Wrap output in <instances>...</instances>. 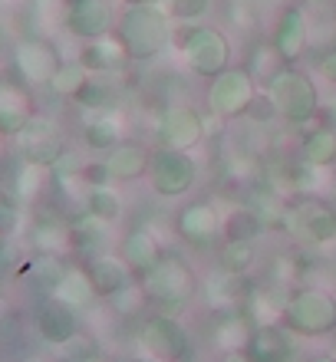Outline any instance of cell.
Listing matches in <instances>:
<instances>
[{
    "label": "cell",
    "instance_id": "cell-12",
    "mask_svg": "<svg viewBox=\"0 0 336 362\" xmlns=\"http://www.w3.org/2000/svg\"><path fill=\"white\" fill-rule=\"evenodd\" d=\"M119 10L115 0H73L69 7V30L83 40H99L115 33Z\"/></svg>",
    "mask_w": 336,
    "mask_h": 362
},
{
    "label": "cell",
    "instance_id": "cell-4",
    "mask_svg": "<svg viewBox=\"0 0 336 362\" xmlns=\"http://www.w3.org/2000/svg\"><path fill=\"white\" fill-rule=\"evenodd\" d=\"M142 290H145V300H149V303H155L158 310H165V313H172V310H182L195 296L198 276H195V270L188 267L182 257L162 254V260H158L149 274H142Z\"/></svg>",
    "mask_w": 336,
    "mask_h": 362
},
{
    "label": "cell",
    "instance_id": "cell-33",
    "mask_svg": "<svg viewBox=\"0 0 336 362\" xmlns=\"http://www.w3.org/2000/svg\"><path fill=\"white\" fill-rule=\"evenodd\" d=\"M221 362H250V359H248V353H244V349H234V353H224Z\"/></svg>",
    "mask_w": 336,
    "mask_h": 362
},
{
    "label": "cell",
    "instance_id": "cell-34",
    "mask_svg": "<svg viewBox=\"0 0 336 362\" xmlns=\"http://www.w3.org/2000/svg\"><path fill=\"white\" fill-rule=\"evenodd\" d=\"M125 7H132V4H152V0H122Z\"/></svg>",
    "mask_w": 336,
    "mask_h": 362
},
{
    "label": "cell",
    "instance_id": "cell-28",
    "mask_svg": "<svg viewBox=\"0 0 336 362\" xmlns=\"http://www.w3.org/2000/svg\"><path fill=\"white\" fill-rule=\"evenodd\" d=\"M254 333V326L244 323V316H224L218 323V333H214V343L221 346L224 353H234V349H244Z\"/></svg>",
    "mask_w": 336,
    "mask_h": 362
},
{
    "label": "cell",
    "instance_id": "cell-14",
    "mask_svg": "<svg viewBox=\"0 0 336 362\" xmlns=\"http://www.w3.org/2000/svg\"><path fill=\"white\" fill-rule=\"evenodd\" d=\"M244 353L250 362H290V353H294L290 329L284 323H257Z\"/></svg>",
    "mask_w": 336,
    "mask_h": 362
},
{
    "label": "cell",
    "instance_id": "cell-22",
    "mask_svg": "<svg viewBox=\"0 0 336 362\" xmlns=\"http://www.w3.org/2000/svg\"><path fill=\"white\" fill-rule=\"evenodd\" d=\"M264 230L267 228H264V221H260V214L254 208H231L221 221L224 240H248V244H254Z\"/></svg>",
    "mask_w": 336,
    "mask_h": 362
},
{
    "label": "cell",
    "instance_id": "cell-9",
    "mask_svg": "<svg viewBox=\"0 0 336 362\" xmlns=\"http://www.w3.org/2000/svg\"><path fill=\"white\" fill-rule=\"evenodd\" d=\"M155 135H158L162 148L195 152L204 142V115L195 105H168L155 122Z\"/></svg>",
    "mask_w": 336,
    "mask_h": 362
},
{
    "label": "cell",
    "instance_id": "cell-17",
    "mask_svg": "<svg viewBox=\"0 0 336 362\" xmlns=\"http://www.w3.org/2000/svg\"><path fill=\"white\" fill-rule=\"evenodd\" d=\"M79 63L86 66V73H112V69L129 63V53L119 43V37L109 33V37L89 40L86 47H83V53H79Z\"/></svg>",
    "mask_w": 336,
    "mask_h": 362
},
{
    "label": "cell",
    "instance_id": "cell-6",
    "mask_svg": "<svg viewBox=\"0 0 336 362\" xmlns=\"http://www.w3.org/2000/svg\"><path fill=\"white\" fill-rule=\"evenodd\" d=\"M208 109L218 119H241L250 112V105L260 93V83L248 73V66H228L221 76L208 79Z\"/></svg>",
    "mask_w": 336,
    "mask_h": 362
},
{
    "label": "cell",
    "instance_id": "cell-25",
    "mask_svg": "<svg viewBox=\"0 0 336 362\" xmlns=\"http://www.w3.org/2000/svg\"><path fill=\"white\" fill-rule=\"evenodd\" d=\"M257 264V247L248 240H221L218 247V270L228 274H248Z\"/></svg>",
    "mask_w": 336,
    "mask_h": 362
},
{
    "label": "cell",
    "instance_id": "cell-20",
    "mask_svg": "<svg viewBox=\"0 0 336 362\" xmlns=\"http://www.w3.org/2000/svg\"><path fill=\"white\" fill-rule=\"evenodd\" d=\"M122 260L132 267V274H149V270L162 260V250H158V240L149 234V230H132L125 234L122 240Z\"/></svg>",
    "mask_w": 336,
    "mask_h": 362
},
{
    "label": "cell",
    "instance_id": "cell-29",
    "mask_svg": "<svg viewBox=\"0 0 336 362\" xmlns=\"http://www.w3.org/2000/svg\"><path fill=\"white\" fill-rule=\"evenodd\" d=\"M96 296V286H93V280H89V274H66L63 276V284H59V296L57 300H63V303H69L73 310L83 303H89Z\"/></svg>",
    "mask_w": 336,
    "mask_h": 362
},
{
    "label": "cell",
    "instance_id": "cell-3",
    "mask_svg": "<svg viewBox=\"0 0 336 362\" xmlns=\"http://www.w3.org/2000/svg\"><path fill=\"white\" fill-rule=\"evenodd\" d=\"M264 89L270 93L274 105H277V115L284 122H290V125L317 122L320 93H317V83H313L310 73H303V69H297V66H284Z\"/></svg>",
    "mask_w": 336,
    "mask_h": 362
},
{
    "label": "cell",
    "instance_id": "cell-8",
    "mask_svg": "<svg viewBox=\"0 0 336 362\" xmlns=\"http://www.w3.org/2000/svg\"><path fill=\"white\" fill-rule=\"evenodd\" d=\"M287 230L303 244L323 247L336 240V211L317 198H303L287 208Z\"/></svg>",
    "mask_w": 336,
    "mask_h": 362
},
{
    "label": "cell",
    "instance_id": "cell-23",
    "mask_svg": "<svg viewBox=\"0 0 336 362\" xmlns=\"http://www.w3.org/2000/svg\"><path fill=\"white\" fill-rule=\"evenodd\" d=\"M83 139L93 152H109L115 145L122 142V122H119V115L112 112H103V115H93L83 129Z\"/></svg>",
    "mask_w": 336,
    "mask_h": 362
},
{
    "label": "cell",
    "instance_id": "cell-16",
    "mask_svg": "<svg viewBox=\"0 0 336 362\" xmlns=\"http://www.w3.org/2000/svg\"><path fill=\"white\" fill-rule=\"evenodd\" d=\"M300 155L303 162L313 168H333L336 165V129L323 122L303 125V139H300Z\"/></svg>",
    "mask_w": 336,
    "mask_h": 362
},
{
    "label": "cell",
    "instance_id": "cell-18",
    "mask_svg": "<svg viewBox=\"0 0 336 362\" xmlns=\"http://www.w3.org/2000/svg\"><path fill=\"white\" fill-rule=\"evenodd\" d=\"M89 280L96 286L99 296H115L122 286H129V276H132V267L125 264L122 257H112V254H99L89 264Z\"/></svg>",
    "mask_w": 336,
    "mask_h": 362
},
{
    "label": "cell",
    "instance_id": "cell-13",
    "mask_svg": "<svg viewBox=\"0 0 336 362\" xmlns=\"http://www.w3.org/2000/svg\"><path fill=\"white\" fill-rule=\"evenodd\" d=\"M221 221H224V214H218V208H214L212 201H192V204H185L178 211L175 230L188 244H208V240H214L221 234Z\"/></svg>",
    "mask_w": 336,
    "mask_h": 362
},
{
    "label": "cell",
    "instance_id": "cell-32",
    "mask_svg": "<svg viewBox=\"0 0 336 362\" xmlns=\"http://www.w3.org/2000/svg\"><path fill=\"white\" fill-rule=\"evenodd\" d=\"M317 69H320V76L327 79V83H333V86H336V49H330L327 57L320 59Z\"/></svg>",
    "mask_w": 336,
    "mask_h": 362
},
{
    "label": "cell",
    "instance_id": "cell-7",
    "mask_svg": "<svg viewBox=\"0 0 336 362\" xmlns=\"http://www.w3.org/2000/svg\"><path fill=\"white\" fill-rule=\"evenodd\" d=\"M149 181L158 198H185L198 181V162L192 152H178V148H155Z\"/></svg>",
    "mask_w": 336,
    "mask_h": 362
},
{
    "label": "cell",
    "instance_id": "cell-1",
    "mask_svg": "<svg viewBox=\"0 0 336 362\" xmlns=\"http://www.w3.org/2000/svg\"><path fill=\"white\" fill-rule=\"evenodd\" d=\"M172 43L188 73L198 79H214L231 66V40L208 23H172Z\"/></svg>",
    "mask_w": 336,
    "mask_h": 362
},
{
    "label": "cell",
    "instance_id": "cell-24",
    "mask_svg": "<svg viewBox=\"0 0 336 362\" xmlns=\"http://www.w3.org/2000/svg\"><path fill=\"white\" fill-rule=\"evenodd\" d=\"M86 211H89V218H99L103 224H112V221L122 218V194L112 185H89Z\"/></svg>",
    "mask_w": 336,
    "mask_h": 362
},
{
    "label": "cell",
    "instance_id": "cell-36",
    "mask_svg": "<svg viewBox=\"0 0 336 362\" xmlns=\"http://www.w3.org/2000/svg\"><path fill=\"white\" fill-rule=\"evenodd\" d=\"M333 10H336V0H333Z\"/></svg>",
    "mask_w": 336,
    "mask_h": 362
},
{
    "label": "cell",
    "instance_id": "cell-10",
    "mask_svg": "<svg viewBox=\"0 0 336 362\" xmlns=\"http://www.w3.org/2000/svg\"><path fill=\"white\" fill-rule=\"evenodd\" d=\"M139 343H142L145 356L162 362H182L188 356V333L182 329L178 320L165 313H152L139 329Z\"/></svg>",
    "mask_w": 336,
    "mask_h": 362
},
{
    "label": "cell",
    "instance_id": "cell-19",
    "mask_svg": "<svg viewBox=\"0 0 336 362\" xmlns=\"http://www.w3.org/2000/svg\"><path fill=\"white\" fill-rule=\"evenodd\" d=\"M204 296L214 310H234V306L248 296V280L244 274H228V270H214L208 276V286H204Z\"/></svg>",
    "mask_w": 336,
    "mask_h": 362
},
{
    "label": "cell",
    "instance_id": "cell-30",
    "mask_svg": "<svg viewBox=\"0 0 336 362\" xmlns=\"http://www.w3.org/2000/svg\"><path fill=\"white\" fill-rule=\"evenodd\" d=\"M86 66L83 63H66V66H59L57 73H53V86H57V93L63 95H79V89L86 86Z\"/></svg>",
    "mask_w": 336,
    "mask_h": 362
},
{
    "label": "cell",
    "instance_id": "cell-27",
    "mask_svg": "<svg viewBox=\"0 0 336 362\" xmlns=\"http://www.w3.org/2000/svg\"><path fill=\"white\" fill-rule=\"evenodd\" d=\"M20 66L27 73L30 79H53L57 73V57L50 53L47 47H37V43H30V47L20 49Z\"/></svg>",
    "mask_w": 336,
    "mask_h": 362
},
{
    "label": "cell",
    "instance_id": "cell-26",
    "mask_svg": "<svg viewBox=\"0 0 336 362\" xmlns=\"http://www.w3.org/2000/svg\"><path fill=\"white\" fill-rule=\"evenodd\" d=\"M155 10H162L172 23H202L212 10V0H152Z\"/></svg>",
    "mask_w": 336,
    "mask_h": 362
},
{
    "label": "cell",
    "instance_id": "cell-31",
    "mask_svg": "<svg viewBox=\"0 0 336 362\" xmlns=\"http://www.w3.org/2000/svg\"><path fill=\"white\" fill-rule=\"evenodd\" d=\"M248 115L254 119V122H270V119H280L277 105H274V99H270V93L264 86H260V93H257V99H254V105H250Z\"/></svg>",
    "mask_w": 336,
    "mask_h": 362
},
{
    "label": "cell",
    "instance_id": "cell-5",
    "mask_svg": "<svg viewBox=\"0 0 336 362\" xmlns=\"http://www.w3.org/2000/svg\"><path fill=\"white\" fill-rule=\"evenodd\" d=\"M280 323L297 336H330L336 329V296L320 290V286H303L297 293L284 300Z\"/></svg>",
    "mask_w": 336,
    "mask_h": 362
},
{
    "label": "cell",
    "instance_id": "cell-21",
    "mask_svg": "<svg viewBox=\"0 0 336 362\" xmlns=\"http://www.w3.org/2000/svg\"><path fill=\"white\" fill-rule=\"evenodd\" d=\"M40 329H43V336L50 343H69L76 336V313H73V306L63 303V300H53L50 306H43Z\"/></svg>",
    "mask_w": 336,
    "mask_h": 362
},
{
    "label": "cell",
    "instance_id": "cell-11",
    "mask_svg": "<svg viewBox=\"0 0 336 362\" xmlns=\"http://www.w3.org/2000/svg\"><path fill=\"white\" fill-rule=\"evenodd\" d=\"M270 43L280 53V59L294 66L297 59L307 57L310 49V17L300 7H284L277 13V23L270 30Z\"/></svg>",
    "mask_w": 336,
    "mask_h": 362
},
{
    "label": "cell",
    "instance_id": "cell-35",
    "mask_svg": "<svg viewBox=\"0 0 336 362\" xmlns=\"http://www.w3.org/2000/svg\"><path fill=\"white\" fill-rule=\"evenodd\" d=\"M313 362H336L333 356H320V359H313Z\"/></svg>",
    "mask_w": 336,
    "mask_h": 362
},
{
    "label": "cell",
    "instance_id": "cell-15",
    "mask_svg": "<svg viewBox=\"0 0 336 362\" xmlns=\"http://www.w3.org/2000/svg\"><path fill=\"white\" fill-rule=\"evenodd\" d=\"M106 172L112 181H139L152 168V152L142 142H119L115 148L106 152Z\"/></svg>",
    "mask_w": 336,
    "mask_h": 362
},
{
    "label": "cell",
    "instance_id": "cell-2",
    "mask_svg": "<svg viewBox=\"0 0 336 362\" xmlns=\"http://www.w3.org/2000/svg\"><path fill=\"white\" fill-rule=\"evenodd\" d=\"M115 37L125 47L129 59L135 63H149L172 43V20L152 4H132L119 13L115 23Z\"/></svg>",
    "mask_w": 336,
    "mask_h": 362
}]
</instances>
